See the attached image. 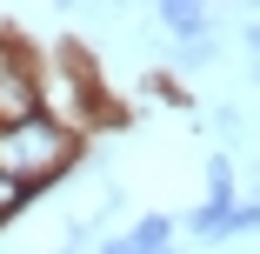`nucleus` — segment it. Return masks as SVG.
<instances>
[{"instance_id":"nucleus-5","label":"nucleus","mask_w":260,"mask_h":254,"mask_svg":"<svg viewBox=\"0 0 260 254\" xmlns=\"http://www.w3.org/2000/svg\"><path fill=\"white\" fill-rule=\"evenodd\" d=\"M160 54H167V67H180V74H207V67L220 61V40L207 34V40H193V47H160Z\"/></svg>"},{"instance_id":"nucleus-6","label":"nucleus","mask_w":260,"mask_h":254,"mask_svg":"<svg viewBox=\"0 0 260 254\" xmlns=\"http://www.w3.org/2000/svg\"><path fill=\"white\" fill-rule=\"evenodd\" d=\"M27 208H34V194H27L20 181H7V174H0V228H14Z\"/></svg>"},{"instance_id":"nucleus-7","label":"nucleus","mask_w":260,"mask_h":254,"mask_svg":"<svg viewBox=\"0 0 260 254\" xmlns=\"http://www.w3.org/2000/svg\"><path fill=\"white\" fill-rule=\"evenodd\" d=\"M214 127H220L227 140H247V121H240V107H234V100H220V107H214Z\"/></svg>"},{"instance_id":"nucleus-8","label":"nucleus","mask_w":260,"mask_h":254,"mask_svg":"<svg viewBox=\"0 0 260 254\" xmlns=\"http://www.w3.org/2000/svg\"><path fill=\"white\" fill-rule=\"evenodd\" d=\"M240 47H247V54L260 61V14H247V27H240Z\"/></svg>"},{"instance_id":"nucleus-1","label":"nucleus","mask_w":260,"mask_h":254,"mask_svg":"<svg viewBox=\"0 0 260 254\" xmlns=\"http://www.w3.org/2000/svg\"><path fill=\"white\" fill-rule=\"evenodd\" d=\"M80 161H87V140L67 134L60 121H47V114H27V121H14V127H0V174L20 181L34 201L54 194Z\"/></svg>"},{"instance_id":"nucleus-9","label":"nucleus","mask_w":260,"mask_h":254,"mask_svg":"<svg viewBox=\"0 0 260 254\" xmlns=\"http://www.w3.org/2000/svg\"><path fill=\"white\" fill-rule=\"evenodd\" d=\"M253 87H260V61H253Z\"/></svg>"},{"instance_id":"nucleus-4","label":"nucleus","mask_w":260,"mask_h":254,"mask_svg":"<svg viewBox=\"0 0 260 254\" xmlns=\"http://www.w3.org/2000/svg\"><path fill=\"white\" fill-rule=\"evenodd\" d=\"M234 201H240V187H234V161H227V154H207V201H200V208L227 214Z\"/></svg>"},{"instance_id":"nucleus-2","label":"nucleus","mask_w":260,"mask_h":254,"mask_svg":"<svg viewBox=\"0 0 260 254\" xmlns=\"http://www.w3.org/2000/svg\"><path fill=\"white\" fill-rule=\"evenodd\" d=\"M93 254H180V241H174V214H134L120 234H107Z\"/></svg>"},{"instance_id":"nucleus-3","label":"nucleus","mask_w":260,"mask_h":254,"mask_svg":"<svg viewBox=\"0 0 260 254\" xmlns=\"http://www.w3.org/2000/svg\"><path fill=\"white\" fill-rule=\"evenodd\" d=\"M147 20L160 27L174 47H193V40H207V34H214V14H207V7H193V0H160Z\"/></svg>"}]
</instances>
